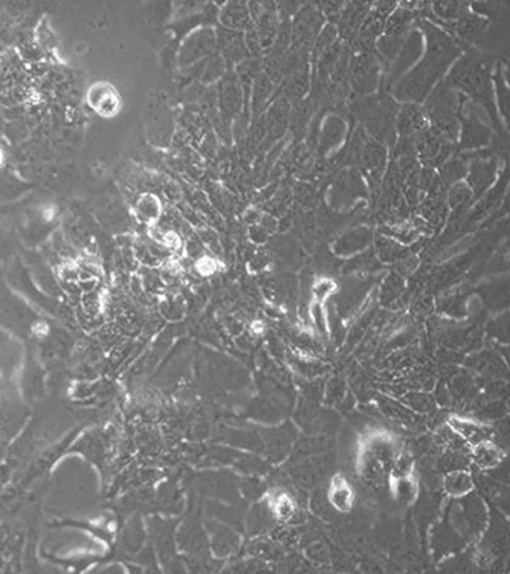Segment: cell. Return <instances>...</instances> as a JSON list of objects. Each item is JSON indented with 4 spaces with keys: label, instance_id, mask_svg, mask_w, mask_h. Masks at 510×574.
Masks as SVG:
<instances>
[{
    "label": "cell",
    "instance_id": "8",
    "mask_svg": "<svg viewBox=\"0 0 510 574\" xmlns=\"http://www.w3.org/2000/svg\"><path fill=\"white\" fill-rule=\"evenodd\" d=\"M332 287H333V283H332V281H319V283H316V286H315L316 297H318V298L327 297V295L330 293Z\"/></svg>",
    "mask_w": 510,
    "mask_h": 574
},
{
    "label": "cell",
    "instance_id": "9",
    "mask_svg": "<svg viewBox=\"0 0 510 574\" xmlns=\"http://www.w3.org/2000/svg\"><path fill=\"white\" fill-rule=\"evenodd\" d=\"M2 159H4V154H2V152H0V163H2Z\"/></svg>",
    "mask_w": 510,
    "mask_h": 574
},
{
    "label": "cell",
    "instance_id": "2",
    "mask_svg": "<svg viewBox=\"0 0 510 574\" xmlns=\"http://www.w3.org/2000/svg\"><path fill=\"white\" fill-rule=\"evenodd\" d=\"M472 457L474 462L481 469H492L498 463H501L504 454L495 443H492L489 440H481L475 443V446L472 449Z\"/></svg>",
    "mask_w": 510,
    "mask_h": 574
},
{
    "label": "cell",
    "instance_id": "4",
    "mask_svg": "<svg viewBox=\"0 0 510 574\" xmlns=\"http://www.w3.org/2000/svg\"><path fill=\"white\" fill-rule=\"evenodd\" d=\"M445 490L451 497H464L472 492L474 480L469 472L466 471H452L445 476Z\"/></svg>",
    "mask_w": 510,
    "mask_h": 574
},
{
    "label": "cell",
    "instance_id": "5",
    "mask_svg": "<svg viewBox=\"0 0 510 574\" xmlns=\"http://www.w3.org/2000/svg\"><path fill=\"white\" fill-rule=\"evenodd\" d=\"M89 102L93 109H97L100 113H110L115 112L118 102L116 97L112 92L110 88H101V84L93 86L89 92Z\"/></svg>",
    "mask_w": 510,
    "mask_h": 574
},
{
    "label": "cell",
    "instance_id": "6",
    "mask_svg": "<svg viewBox=\"0 0 510 574\" xmlns=\"http://www.w3.org/2000/svg\"><path fill=\"white\" fill-rule=\"evenodd\" d=\"M396 493H397V497H399V500L411 501L414 497H416V486H414L412 481H410L406 476H402L399 483H397Z\"/></svg>",
    "mask_w": 510,
    "mask_h": 574
},
{
    "label": "cell",
    "instance_id": "7",
    "mask_svg": "<svg viewBox=\"0 0 510 574\" xmlns=\"http://www.w3.org/2000/svg\"><path fill=\"white\" fill-rule=\"evenodd\" d=\"M342 393H344V385L341 384L340 379H333V380L328 382L327 397L340 400V399H342Z\"/></svg>",
    "mask_w": 510,
    "mask_h": 574
},
{
    "label": "cell",
    "instance_id": "3",
    "mask_svg": "<svg viewBox=\"0 0 510 574\" xmlns=\"http://www.w3.org/2000/svg\"><path fill=\"white\" fill-rule=\"evenodd\" d=\"M328 501H330L335 509L340 512H349L353 506V490L349 483L342 476H336L332 481L330 493H328Z\"/></svg>",
    "mask_w": 510,
    "mask_h": 574
},
{
    "label": "cell",
    "instance_id": "1",
    "mask_svg": "<svg viewBox=\"0 0 510 574\" xmlns=\"http://www.w3.org/2000/svg\"><path fill=\"white\" fill-rule=\"evenodd\" d=\"M432 34L434 36L429 39L428 57L425 58L423 65L417 67V72L412 74L416 76H414V81L408 88L411 89L412 97L414 95L425 93V91L429 89V86L434 83L436 78L445 71V67L457 55V48L451 40L438 31H432Z\"/></svg>",
    "mask_w": 510,
    "mask_h": 574
}]
</instances>
